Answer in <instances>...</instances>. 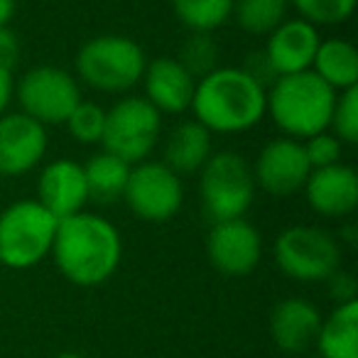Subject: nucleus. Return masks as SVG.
Listing matches in <instances>:
<instances>
[{"label":"nucleus","mask_w":358,"mask_h":358,"mask_svg":"<svg viewBox=\"0 0 358 358\" xmlns=\"http://www.w3.org/2000/svg\"><path fill=\"white\" fill-rule=\"evenodd\" d=\"M37 201L59 221L84 211L89 201L84 164L74 159H55L47 164L37 179Z\"/></svg>","instance_id":"obj_15"},{"label":"nucleus","mask_w":358,"mask_h":358,"mask_svg":"<svg viewBox=\"0 0 358 358\" xmlns=\"http://www.w3.org/2000/svg\"><path fill=\"white\" fill-rule=\"evenodd\" d=\"M55 265L71 285L96 287L113 278L123 258V241L108 219L79 211L59 221L52 243Z\"/></svg>","instance_id":"obj_1"},{"label":"nucleus","mask_w":358,"mask_h":358,"mask_svg":"<svg viewBox=\"0 0 358 358\" xmlns=\"http://www.w3.org/2000/svg\"><path fill=\"white\" fill-rule=\"evenodd\" d=\"M133 164L123 162L120 157L110 152H96L84 164V177H86V192H89V201L96 204H113V201L123 199V189L128 185V174Z\"/></svg>","instance_id":"obj_22"},{"label":"nucleus","mask_w":358,"mask_h":358,"mask_svg":"<svg viewBox=\"0 0 358 358\" xmlns=\"http://www.w3.org/2000/svg\"><path fill=\"white\" fill-rule=\"evenodd\" d=\"M162 113L143 96H125L110 110H106L103 150L128 164L145 162L157 148Z\"/></svg>","instance_id":"obj_8"},{"label":"nucleus","mask_w":358,"mask_h":358,"mask_svg":"<svg viewBox=\"0 0 358 358\" xmlns=\"http://www.w3.org/2000/svg\"><path fill=\"white\" fill-rule=\"evenodd\" d=\"M66 128H69L71 138L81 145H96L103 138V128H106V108L94 101H79L71 115L66 118Z\"/></svg>","instance_id":"obj_26"},{"label":"nucleus","mask_w":358,"mask_h":358,"mask_svg":"<svg viewBox=\"0 0 358 358\" xmlns=\"http://www.w3.org/2000/svg\"><path fill=\"white\" fill-rule=\"evenodd\" d=\"M336 91L312 69L280 76L265 94V113L285 133V138L307 140L329 130L336 103Z\"/></svg>","instance_id":"obj_3"},{"label":"nucleus","mask_w":358,"mask_h":358,"mask_svg":"<svg viewBox=\"0 0 358 358\" xmlns=\"http://www.w3.org/2000/svg\"><path fill=\"white\" fill-rule=\"evenodd\" d=\"M199 196L211 224L243 219L255 196V179L250 164L234 150L211 152L199 169Z\"/></svg>","instance_id":"obj_6"},{"label":"nucleus","mask_w":358,"mask_h":358,"mask_svg":"<svg viewBox=\"0 0 358 358\" xmlns=\"http://www.w3.org/2000/svg\"><path fill=\"white\" fill-rule=\"evenodd\" d=\"M265 94L241 66H219L196 81L189 108L209 133H243L265 115Z\"/></svg>","instance_id":"obj_2"},{"label":"nucleus","mask_w":358,"mask_h":358,"mask_svg":"<svg viewBox=\"0 0 358 358\" xmlns=\"http://www.w3.org/2000/svg\"><path fill=\"white\" fill-rule=\"evenodd\" d=\"M329 128H331V135H336L343 145L358 143V86L336 96Z\"/></svg>","instance_id":"obj_28"},{"label":"nucleus","mask_w":358,"mask_h":358,"mask_svg":"<svg viewBox=\"0 0 358 358\" xmlns=\"http://www.w3.org/2000/svg\"><path fill=\"white\" fill-rule=\"evenodd\" d=\"M324 282L329 285V297L334 299L336 304H346V302H356L358 294V282L351 273H343L341 268L336 270L334 275H329Z\"/></svg>","instance_id":"obj_31"},{"label":"nucleus","mask_w":358,"mask_h":358,"mask_svg":"<svg viewBox=\"0 0 358 358\" xmlns=\"http://www.w3.org/2000/svg\"><path fill=\"white\" fill-rule=\"evenodd\" d=\"M20 59V40L10 27H0V69L13 71Z\"/></svg>","instance_id":"obj_32"},{"label":"nucleus","mask_w":358,"mask_h":358,"mask_svg":"<svg viewBox=\"0 0 358 358\" xmlns=\"http://www.w3.org/2000/svg\"><path fill=\"white\" fill-rule=\"evenodd\" d=\"M278 268L299 282H324L341 268V245L319 226H289L275 238Z\"/></svg>","instance_id":"obj_7"},{"label":"nucleus","mask_w":358,"mask_h":358,"mask_svg":"<svg viewBox=\"0 0 358 358\" xmlns=\"http://www.w3.org/2000/svg\"><path fill=\"white\" fill-rule=\"evenodd\" d=\"M343 241H348V245H356V226H343V234H341Z\"/></svg>","instance_id":"obj_35"},{"label":"nucleus","mask_w":358,"mask_h":358,"mask_svg":"<svg viewBox=\"0 0 358 358\" xmlns=\"http://www.w3.org/2000/svg\"><path fill=\"white\" fill-rule=\"evenodd\" d=\"M304 196L317 214L341 219L358 206V174L343 162L312 169L304 182Z\"/></svg>","instance_id":"obj_14"},{"label":"nucleus","mask_w":358,"mask_h":358,"mask_svg":"<svg viewBox=\"0 0 358 358\" xmlns=\"http://www.w3.org/2000/svg\"><path fill=\"white\" fill-rule=\"evenodd\" d=\"M236 0H172L177 20L189 32H214L234 15Z\"/></svg>","instance_id":"obj_23"},{"label":"nucleus","mask_w":358,"mask_h":358,"mask_svg":"<svg viewBox=\"0 0 358 358\" xmlns=\"http://www.w3.org/2000/svg\"><path fill=\"white\" fill-rule=\"evenodd\" d=\"M287 0H236L234 15L241 30L248 35H270L287 13Z\"/></svg>","instance_id":"obj_24"},{"label":"nucleus","mask_w":358,"mask_h":358,"mask_svg":"<svg viewBox=\"0 0 358 358\" xmlns=\"http://www.w3.org/2000/svg\"><path fill=\"white\" fill-rule=\"evenodd\" d=\"M123 199L138 219L162 224L174 219L182 209V201H185L182 177H177L164 162L145 159L130 167Z\"/></svg>","instance_id":"obj_10"},{"label":"nucleus","mask_w":358,"mask_h":358,"mask_svg":"<svg viewBox=\"0 0 358 358\" xmlns=\"http://www.w3.org/2000/svg\"><path fill=\"white\" fill-rule=\"evenodd\" d=\"M322 314L309 299L287 297L278 302L270 314V336L285 353H302L317 343Z\"/></svg>","instance_id":"obj_17"},{"label":"nucleus","mask_w":358,"mask_h":358,"mask_svg":"<svg viewBox=\"0 0 358 358\" xmlns=\"http://www.w3.org/2000/svg\"><path fill=\"white\" fill-rule=\"evenodd\" d=\"M13 15H15V0H0V27H8Z\"/></svg>","instance_id":"obj_34"},{"label":"nucleus","mask_w":358,"mask_h":358,"mask_svg":"<svg viewBox=\"0 0 358 358\" xmlns=\"http://www.w3.org/2000/svg\"><path fill=\"white\" fill-rule=\"evenodd\" d=\"M302 145H304V152H307V159H309V164H312V169L329 167V164L341 162L343 143L336 138V135L329 133V130L302 140Z\"/></svg>","instance_id":"obj_29"},{"label":"nucleus","mask_w":358,"mask_h":358,"mask_svg":"<svg viewBox=\"0 0 358 358\" xmlns=\"http://www.w3.org/2000/svg\"><path fill=\"white\" fill-rule=\"evenodd\" d=\"M297 8L299 17L319 25H341L356 10V0H287Z\"/></svg>","instance_id":"obj_27"},{"label":"nucleus","mask_w":358,"mask_h":358,"mask_svg":"<svg viewBox=\"0 0 358 358\" xmlns=\"http://www.w3.org/2000/svg\"><path fill=\"white\" fill-rule=\"evenodd\" d=\"M55 358H86V356H81V353H76V351H62V353H57Z\"/></svg>","instance_id":"obj_36"},{"label":"nucleus","mask_w":358,"mask_h":358,"mask_svg":"<svg viewBox=\"0 0 358 358\" xmlns=\"http://www.w3.org/2000/svg\"><path fill=\"white\" fill-rule=\"evenodd\" d=\"M145 101L159 113H182L192 106L196 81L174 57H157L145 66Z\"/></svg>","instance_id":"obj_18"},{"label":"nucleus","mask_w":358,"mask_h":358,"mask_svg":"<svg viewBox=\"0 0 358 358\" xmlns=\"http://www.w3.org/2000/svg\"><path fill=\"white\" fill-rule=\"evenodd\" d=\"M317 346L322 358H358V299L336 304V309L322 319Z\"/></svg>","instance_id":"obj_21"},{"label":"nucleus","mask_w":358,"mask_h":358,"mask_svg":"<svg viewBox=\"0 0 358 358\" xmlns=\"http://www.w3.org/2000/svg\"><path fill=\"white\" fill-rule=\"evenodd\" d=\"M174 59L185 66L187 74L194 81L204 79L214 69H219V45L211 37V32H189Z\"/></svg>","instance_id":"obj_25"},{"label":"nucleus","mask_w":358,"mask_h":358,"mask_svg":"<svg viewBox=\"0 0 358 358\" xmlns=\"http://www.w3.org/2000/svg\"><path fill=\"white\" fill-rule=\"evenodd\" d=\"M312 164L304 152L302 140L294 138H275L260 150L253 164L255 187L268 192L270 196H292L304 189Z\"/></svg>","instance_id":"obj_12"},{"label":"nucleus","mask_w":358,"mask_h":358,"mask_svg":"<svg viewBox=\"0 0 358 358\" xmlns=\"http://www.w3.org/2000/svg\"><path fill=\"white\" fill-rule=\"evenodd\" d=\"M13 96H17L22 113L47 128V125L66 123L71 110L79 106L81 89L76 76H71L66 69L42 64L17 81Z\"/></svg>","instance_id":"obj_9"},{"label":"nucleus","mask_w":358,"mask_h":358,"mask_svg":"<svg viewBox=\"0 0 358 358\" xmlns=\"http://www.w3.org/2000/svg\"><path fill=\"white\" fill-rule=\"evenodd\" d=\"M47 128L25 113L0 115V177H22L47 152Z\"/></svg>","instance_id":"obj_13"},{"label":"nucleus","mask_w":358,"mask_h":358,"mask_svg":"<svg viewBox=\"0 0 358 358\" xmlns=\"http://www.w3.org/2000/svg\"><path fill=\"white\" fill-rule=\"evenodd\" d=\"M206 255L214 270L229 278H245L263 258V238L250 221L229 219L211 224L206 236Z\"/></svg>","instance_id":"obj_11"},{"label":"nucleus","mask_w":358,"mask_h":358,"mask_svg":"<svg viewBox=\"0 0 358 358\" xmlns=\"http://www.w3.org/2000/svg\"><path fill=\"white\" fill-rule=\"evenodd\" d=\"M13 94H15V84H13V71L0 69V115L6 113L8 103H10Z\"/></svg>","instance_id":"obj_33"},{"label":"nucleus","mask_w":358,"mask_h":358,"mask_svg":"<svg viewBox=\"0 0 358 358\" xmlns=\"http://www.w3.org/2000/svg\"><path fill=\"white\" fill-rule=\"evenodd\" d=\"M241 69L245 71V74L250 76V79L255 81L258 86H263L265 91L270 89V86L275 84V81L280 79V74L275 71V66H273V62L268 59V55H265V50H255V52H250L248 57H245V62H243V66Z\"/></svg>","instance_id":"obj_30"},{"label":"nucleus","mask_w":358,"mask_h":358,"mask_svg":"<svg viewBox=\"0 0 358 358\" xmlns=\"http://www.w3.org/2000/svg\"><path fill=\"white\" fill-rule=\"evenodd\" d=\"M59 219L37 199H22L0 214V263L10 270H27L52 253Z\"/></svg>","instance_id":"obj_5"},{"label":"nucleus","mask_w":358,"mask_h":358,"mask_svg":"<svg viewBox=\"0 0 358 358\" xmlns=\"http://www.w3.org/2000/svg\"><path fill=\"white\" fill-rule=\"evenodd\" d=\"M211 157V133L196 120H185L169 133L164 143V164L177 177L194 174Z\"/></svg>","instance_id":"obj_19"},{"label":"nucleus","mask_w":358,"mask_h":358,"mask_svg":"<svg viewBox=\"0 0 358 358\" xmlns=\"http://www.w3.org/2000/svg\"><path fill=\"white\" fill-rule=\"evenodd\" d=\"M319 30L312 22L302 20H282L273 32L268 35L265 55L273 62L275 71L280 76L299 74V71L312 69L314 55L319 50Z\"/></svg>","instance_id":"obj_16"},{"label":"nucleus","mask_w":358,"mask_h":358,"mask_svg":"<svg viewBox=\"0 0 358 358\" xmlns=\"http://www.w3.org/2000/svg\"><path fill=\"white\" fill-rule=\"evenodd\" d=\"M76 76L86 86L103 94H123L143 81L145 59L143 47L123 35L91 37L76 52Z\"/></svg>","instance_id":"obj_4"},{"label":"nucleus","mask_w":358,"mask_h":358,"mask_svg":"<svg viewBox=\"0 0 358 358\" xmlns=\"http://www.w3.org/2000/svg\"><path fill=\"white\" fill-rule=\"evenodd\" d=\"M312 71L324 81L327 86H331L336 94L348 91L353 86H358V52L351 42L338 40H322L319 50L314 55Z\"/></svg>","instance_id":"obj_20"}]
</instances>
